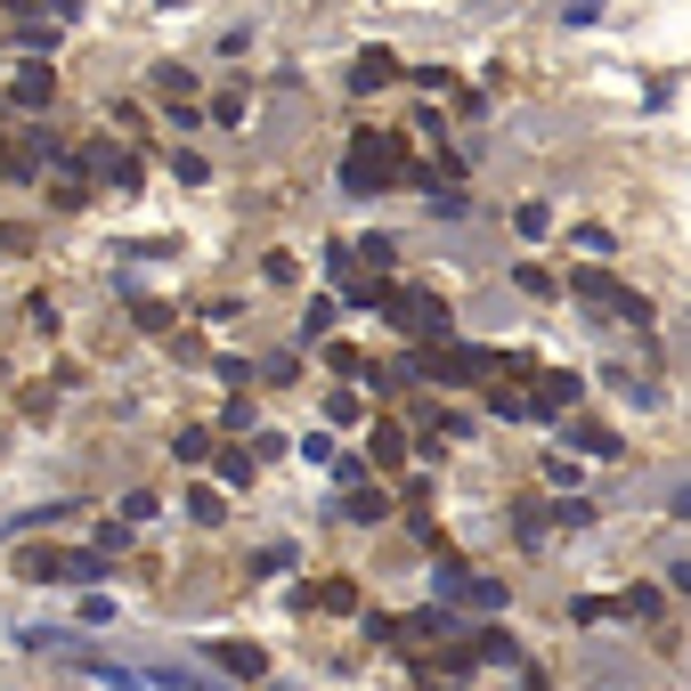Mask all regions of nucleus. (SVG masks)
<instances>
[{"label": "nucleus", "instance_id": "nucleus-11", "mask_svg": "<svg viewBox=\"0 0 691 691\" xmlns=\"http://www.w3.org/2000/svg\"><path fill=\"white\" fill-rule=\"evenodd\" d=\"M9 107H50V66H25L9 81Z\"/></svg>", "mask_w": 691, "mask_h": 691}, {"label": "nucleus", "instance_id": "nucleus-9", "mask_svg": "<svg viewBox=\"0 0 691 691\" xmlns=\"http://www.w3.org/2000/svg\"><path fill=\"white\" fill-rule=\"evenodd\" d=\"M383 81H399V57L391 50H366L359 66H350V90H383Z\"/></svg>", "mask_w": 691, "mask_h": 691}, {"label": "nucleus", "instance_id": "nucleus-17", "mask_svg": "<svg viewBox=\"0 0 691 691\" xmlns=\"http://www.w3.org/2000/svg\"><path fill=\"white\" fill-rule=\"evenodd\" d=\"M570 448H585V456H618V439L602 431V424H570Z\"/></svg>", "mask_w": 691, "mask_h": 691}, {"label": "nucleus", "instance_id": "nucleus-24", "mask_svg": "<svg viewBox=\"0 0 691 691\" xmlns=\"http://www.w3.org/2000/svg\"><path fill=\"white\" fill-rule=\"evenodd\" d=\"M546 480H553V489H570V480H578V456H570V448L546 456Z\"/></svg>", "mask_w": 691, "mask_h": 691}, {"label": "nucleus", "instance_id": "nucleus-8", "mask_svg": "<svg viewBox=\"0 0 691 691\" xmlns=\"http://www.w3.org/2000/svg\"><path fill=\"white\" fill-rule=\"evenodd\" d=\"M366 464H374V472H399V464H407V431H399V424H374V431H366Z\"/></svg>", "mask_w": 691, "mask_h": 691}, {"label": "nucleus", "instance_id": "nucleus-21", "mask_svg": "<svg viewBox=\"0 0 691 691\" xmlns=\"http://www.w3.org/2000/svg\"><path fill=\"white\" fill-rule=\"evenodd\" d=\"M585 520H594V505H585V496H570V505H553V529H585Z\"/></svg>", "mask_w": 691, "mask_h": 691}, {"label": "nucleus", "instance_id": "nucleus-12", "mask_svg": "<svg viewBox=\"0 0 691 691\" xmlns=\"http://www.w3.org/2000/svg\"><path fill=\"white\" fill-rule=\"evenodd\" d=\"M472 651H480V667H520V643L496 635V626H489V635H472Z\"/></svg>", "mask_w": 691, "mask_h": 691}, {"label": "nucleus", "instance_id": "nucleus-16", "mask_svg": "<svg viewBox=\"0 0 691 691\" xmlns=\"http://www.w3.org/2000/svg\"><path fill=\"white\" fill-rule=\"evenodd\" d=\"M611 611H618V618H659V594H651V585H626Z\"/></svg>", "mask_w": 691, "mask_h": 691}, {"label": "nucleus", "instance_id": "nucleus-19", "mask_svg": "<svg viewBox=\"0 0 691 691\" xmlns=\"http://www.w3.org/2000/svg\"><path fill=\"white\" fill-rule=\"evenodd\" d=\"M220 480H228V489H244V480H253V456L228 448V456H220Z\"/></svg>", "mask_w": 691, "mask_h": 691}, {"label": "nucleus", "instance_id": "nucleus-7", "mask_svg": "<svg viewBox=\"0 0 691 691\" xmlns=\"http://www.w3.org/2000/svg\"><path fill=\"white\" fill-rule=\"evenodd\" d=\"M578 399V374H537L529 383V415H570Z\"/></svg>", "mask_w": 691, "mask_h": 691}, {"label": "nucleus", "instance_id": "nucleus-5", "mask_svg": "<svg viewBox=\"0 0 691 691\" xmlns=\"http://www.w3.org/2000/svg\"><path fill=\"white\" fill-rule=\"evenodd\" d=\"M366 635H374V643H439V635H456V618H448V602H439V611H407V618H374Z\"/></svg>", "mask_w": 691, "mask_h": 691}, {"label": "nucleus", "instance_id": "nucleus-13", "mask_svg": "<svg viewBox=\"0 0 691 691\" xmlns=\"http://www.w3.org/2000/svg\"><path fill=\"white\" fill-rule=\"evenodd\" d=\"M513 529H520V546H546L553 513H546V505H537V496H529V505H513Z\"/></svg>", "mask_w": 691, "mask_h": 691}, {"label": "nucleus", "instance_id": "nucleus-14", "mask_svg": "<svg viewBox=\"0 0 691 691\" xmlns=\"http://www.w3.org/2000/svg\"><path fill=\"white\" fill-rule=\"evenodd\" d=\"M342 513H350V520H391V496H383V489H366V480H359Z\"/></svg>", "mask_w": 691, "mask_h": 691}, {"label": "nucleus", "instance_id": "nucleus-18", "mask_svg": "<svg viewBox=\"0 0 691 691\" xmlns=\"http://www.w3.org/2000/svg\"><path fill=\"white\" fill-rule=\"evenodd\" d=\"M204 448H212V431H196V424H187V431L172 439V456H179V464H204Z\"/></svg>", "mask_w": 691, "mask_h": 691}, {"label": "nucleus", "instance_id": "nucleus-4", "mask_svg": "<svg viewBox=\"0 0 691 691\" xmlns=\"http://www.w3.org/2000/svg\"><path fill=\"white\" fill-rule=\"evenodd\" d=\"M17 570H25V578H66V585H90V578H107V553H57V546H25V553H17Z\"/></svg>", "mask_w": 691, "mask_h": 691}, {"label": "nucleus", "instance_id": "nucleus-2", "mask_svg": "<svg viewBox=\"0 0 691 691\" xmlns=\"http://www.w3.org/2000/svg\"><path fill=\"white\" fill-rule=\"evenodd\" d=\"M383 318L399 326V333H415V342H448V301L439 293H415V285H399V293H383Z\"/></svg>", "mask_w": 691, "mask_h": 691}, {"label": "nucleus", "instance_id": "nucleus-20", "mask_svg": "<svg viewBox=\"0 0 691 691\" xmlns=\"http://www.w3.org/2000/svg\"><path fill=\"white\" fill-rule=\"evenodd\" d=\"M122 520H131V529H139V520H155V489H131V496H122Z\"/></svg>", "mask_w": 691, "mask_h": 691}, {"label": "nucleus", "instance_id": "nucleus-22", "mask_svg": "<svg viewBox=\"0 0 691 691\" xmlns=\"http://www.w3.org/2000/svg\"><path fill=\"white\" fill-rule=\"evenodd\" d=\"M131 546V520H98V553H122Z\"/></svg>", "mask_w": 691, "mask_h": 691}, {"label": "nucleus", "instance_id": "nucleus-27", "mask_svg": "<svg viewBox=\"0 0 691 691\" xmlns=\"http://www.w3.org/2000/svg\"><path fill=\"white\" fill-rule=\"evenodd\" d=\"M431 691H464V683H456V676H448V683H439V676H431Z\"/></svg>", "mask_w": 691, "mask_h": 691}, {"label": "nucleus", "instance_id": "nucleus-1", "mask_svg": "<svg viewBox=\"0 0 691 691\" xmlns=\"http://www.w3.org/2000/svg\"><path fill=\"white\" fill-rule=\"evenodd\" d=\"M399 172H407V146H399V131H366V139L342 155V187H350V196H374V187H391Z\"/></svg>", "mask_w": 691, "mask_h": 691}, {"label": "nucleus", "instance_id": "nucleus-6", "mask_svg": "<svg viewBox=\"0 0 691 691\" xmlns=\"http://www.w3.org/2000/svg\"><path fill=\"white\" fill-rule=\"evenodd\" d=\"M439 602H464V611H496V602H505V585L496 578H472V570H439Z\"/></svg>", "mask_w": 691, "mask_h": 691}, {"label": "nucleus", "instance_id": "nucleus-23", "mask_svg": "<svg viewBox=\"0 0 691 691\" xmlns=\"http://www.w3.org/2000/svg\"><path fill=\"white\" fill-rule=\"evenodd\" d=\"M513 220H520V237H546V228H553V212H546V204H520Z\"/></svg>", "mask_w": 691, "mask_h": 691}, {"label": "nucleus", "instance_id": "nucleus-15", "mask_svg": "<svg viewBox=\"0 0 691 691\" xmlns=\"http://www.w3.org/2000/svg\"><path fill=\"white\" fill-rule=\"evenodd\" d=\"M318 611H333V618L359 611V585H350V578H326V585H318Z\"/></svg>", "mask_w": 691, "mask_h": 691}, {"label": "nucleus", "instance_id": "nucleus-10", "mask_svg": "<svg viewBox=\"0 0 691 691\" xmlns=\"http://www.w3.org/2000/svg\"><path fill=\"white\" fill-rule=\"evenodd\" d=\"M212 659H220V676H244V683H253L261 667H268V659L253 651V643H212Z\"/></svg>", "mask_w": 691, "mask_h": 691}, {"label": "nucleus", "instance_id": "nucleus-26", "mask_svg": "<svg viewBox=\"0 0 691 691\" xmlns=\"http://www.w3.org/2000/svg\"><path fill=\"white\" fill-rule=\"evenodd\" d=\"M676 513H683V520H691V489H676Z\"/></svg>", "mask_w": 691, "mask_h": 691}, {"label": "nucleus", "instance_id": "nucleus-25", "mask_svg": "<svg viewBox=\"0 0 691 691\" xmlns=\"http://www.w3.org/2000/svg\"><path fill=\"white\" fill-rule=\"evenodd\" d=\"M155 90H163V98H187L196 81H187V66H163V74H155Z\"/></svg>", "mask_w": 691, "mask_h": 691}, {"label": "nucleus", "instance_id": "nucleus-3", "mask_svg": "<svg viewBox=\"0 0 691 691\" xmlns=\"http://www.w3.org/2000/svg\"><path fill=\"white\" fill-rule=\"evenodd\" d=\"M570 293H578L585 309H611V318H626V326H643V318H651V301H643V293H626V285L611 277V268H578Z\"/></svg>", "mask_w": 691, "mask_h": 691}]
</instances>
